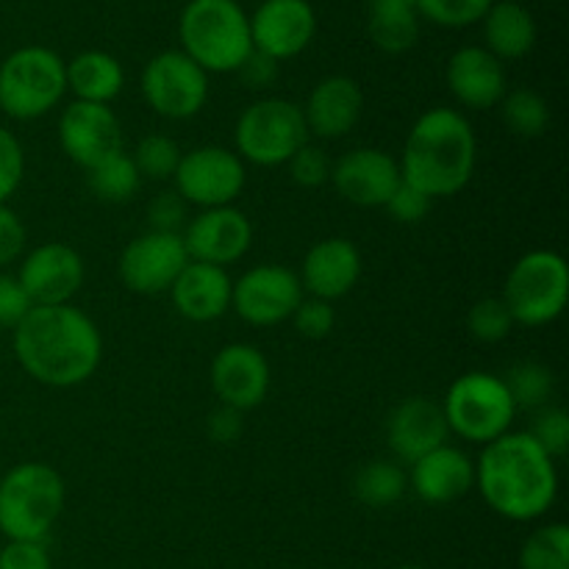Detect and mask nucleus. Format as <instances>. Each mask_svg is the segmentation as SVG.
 I'll list each match as a JSON object with an SVG mask.
<instances>
[{"label": "nucleus", "mask_w": 569, "mask_h": 569, "mask_svg": "<svg viewBox=\"0 0 569 569\" xmlns=\"http://www.w3.org/2000/svg\"><path fill=\"white\" fill-rule=\"evenodd\" d=\"M11 333L20 367L44 387H78L103 359L98 326L72 303L33 306Z\"/></svg>", "instance_id": "nucleus-1"}, {"label": "nucleus", "mask_w": 569, "mask_h": 569, "mask_svg": "<svg viewBox=\"0 0 569 569\" xmlns=\"http://www.w3.org/2000/svg\"><path fill=\"white\" fill-rule=\"evenodd\" d=\"M476 487L495 515L531 522L548 515L559 498L556 461L528 431H509L483 445L476 461Z\"/></svg>", "instance_id": "nucleus-2"}, {"label": "nucleus", "mask_w": 569, "mask_h": 569, "mask_svg": "<svg viewBox=\"0 0 569 569\" xmlns=\"http://www.w3.org/2000/svg\"><path fill=\"white\" fill-rule=\"evenodd\" d=\"M476 161L478 139L470 120L439 106L411 126L398 164L403 183L437 200L459 194L470 183Z\"/></svg>", "instance_id": "nucleus-3"}, {"label": "nucleus", "mask_w": 569, "mask_h": 569, "mask_svg": "<svg viewBox=\"0 0 569 569\" xmlns=\"http://www.w3.org/2000/svg\"><path fill=\"white\" fill-rule=\"evenodd\" d=\"M181 53L206 72H237L253 53L250 17L237 0H189L178 17Z\"/></svg>", "instance_id": "nucleus-4"}, {"label": "nucleus", "mask_w": 569, "mask_h": 569, "mask_svg": "<svg viewBox=\"0 0 569 569\" xmlns=\"http://www.w3.org/2000/svg\"><path fill=\"white\" fill-rule=\"evenodd\" d=\"M64 509V478L42 461H22L0 478V533L9 542H44Z\"/></svg>", "instance_id": "nucleus-5"}, {"label": "nucleus", "mask_w": 569, "mask_h": 569, "mask_svg": "<svg viewBox=\"0 0 569 569\" xmlns=\"http://www.w3.org/2000/svg\"><path fill=\"white\" fill-rule=\"evenodd\" d=\"M67 61L42 44H26L0 64V111L11 120H39L67 92Z\"/></svg>", "instance_id": "nucleus-6"}, {"label": "nucleus", "mask_w": 569, "mask_h": 569, "mask_svg": "<svg viewBox=\"0 0 569 569\" xmlns=\"http://www.w3.org/2000/svg\"><path fill=\"white\" fill-rule=\"evenodd\" d=\"M569 298V267L556 250H531L506 276L500 300L515 326L542 328L559 320Z\"/></svg>", "instance_id": "nucleus-7"}, {"label": "nucleus", "mask_w": 569, "mask_h": 569, "mask_svg": "<svg viewBox=\"0 0 569 569\" xmlns=\"http://www.w3.org/2000/svg\"><path fill=\"white\" fill-rule=\"evenodd\" d=\"M448 431L465 442L489 445L511 431L517 406L503 378L495 372H465L450 383L442 403Z\"/></svg>", "instance_id": "nucleus-8"}, {"label": "nucleus", "mask_w": 569, "mask_h": 569, "mask_svg": "<svg viewBox=\"0 0 569 569\" xmlns=\"http://www.w3.org/2000/svg\"><path fill=\"white\" fill-rule=\"evenodd\" d=\"M242 161L259 167L287 164L303 144H309L303 109L287 98H261L239 114L233 131Z\"/></svg>", "instance_id": "nucleus-9"}, {"label": "nucleus", "mask_w": 569, "mask_h": 569, "mask_svg": "<svg viewBox=\"0 0 569 569\" xmlns=\"http://www.w3.org/2000/svg\"><path fill=\"white\" fill-rule=\"evenodd\" d=\"M142 94L159 117L189 120L209 100V72L181 50H161L144 64Z\"/></svg>", "instance_id": "nucleus-10"}, {"label": "nucleus", "mask_w": 569, "mask_h": 569, "mask_svg": "<svg viewBox=\"0 0 569 569\" xmlns=\"http://www.w3.org/2000/svg\"><path fill=\"white\" fill-rule=\"evenodd\" d=\"M172 181L187 206L220 209V206H233V200L242 194L248 172H244V161L233 150L203 144V148L181 153Z\"/></svg>", "instance_id": "nucleus-11"}, {"label": "nucleus", "mask_w": 569, "mask_h": 569, "mask_svg": "<svg viewBox=\"0 0 569 569\" xmlns=\"http://www.w3.org/2000/svg\"><path fill=\"white\" fill-rule=\"evenodd\" d=\"M303 300L298 272L281 264H259L237 278L231 309L248 326L270 328L289 320Z\"/></svg>", "instance_id": "nucleus-12"}, {"label": "nucleus", "mask_w": 569, "mask_h": 569, "mask_svg": "<svg viewBox=\"0 0 569 569\" xmlns=\"http://www.w3.org/2000/svg\"><path fill=\"white\" fill-rule=\"evenodd\" d=\"M189 264L181 233L144 231L120 253V281L137 295L170 292L176 278Z\"/></svg>", "instance_id": "nucleus-13"}, {"label": "nucleus", "mask_w": 569, "mask_h": 569, "mask_svg": "<svg viewBox=\"0 0 569 569\" xmlns=\"http://www.w3.org/2000/svg\"><path fill=\"white\" fill-rule=\"evenodd\" d=\"M59 144L67 159L87 172L94 170L106 159L122 153L120 117L109 106L76 100L59 117Z\"/></svg>", "instance_id": "nucleus-14"}, {"label": "nucleus", "mask_w": 569, "mask_h": 569, "mask_svg": "<svg viewBox=\"0 0 569 569\" xmlns=\"http://www.w3.org/2000/svg\"><path fill=\"white\" fill-rule=\"evenodd\" d=\"M189 261L222 267L237 264L253 244V226L237 206L203 209L181 231Z\"/></svg>", "instance_id": "nucleus-15"}, {"label": "nucleus", "mask_w": 569, "mask_h": 569, "mask_svg": "<svg viewBox=\"0 0 569 569\" xmlns=\"http://www.w3.org/2000/svg\"><path fill=\"white\" fill-rule=\"evenodd\" d=\"M83 259L64 242L37 244L22 259L17 281L26 289L33 306H64L83 287Z\"/></svg>", "instance_id": "nucleus-16"}, {"label": "nucleus", "mask_w": 569, "mask_h": 569, "mask_svg": "<svg viewBox=\"0 0 569 569\" xmlns=\"http://www.w3.org/2000/svg\"><path fill=\"white\" fill-rule=\"evenodd\" d=\"M248 17L253 50L278 64L303 53L317 33V14L309 0H264Z\"/></svg>", "instance_id": "nucleus-17"}, {"label": "nucleus", "mask_w": 569, "mask_h": 569, "mask_svg": "<svg viewBox=\"0 0 569 569\" xmlns=\"http://www.w3.org/2000/svg\"><path fill=\"white\" fill-rule=\"evenodd\" d=\"M400 181L398 159L381 148H356L331 167L333 189L361 209H383Z\"/></svg>", "instance_id": "nucleus-18"}, {"label": "nucleus", "mask_w": 569, "mask_h": 569, "mask_svg": "<svg viewBox=\"0 0 569 569\" xmlns=\"http://www.w3.org/2000/svg\"><path fill=\"white\" fill-rule=\"evenodd\" d=\"M211 389L220 406L250 411L270 392V365L256 345H226L211 359Z\"/></svg>", "instance_id": "nucleus-19"}, {"label": "nucleus", "mask_w": 569, "mask_h": 569, "mask_svg": "<svg viewBox=\"0 0 569 569\" xmlns=\"http://www.w3.org/2000/svg\"><path fill=\"white\" fill-rule=\"evenodd\" d=\"M448 437L442 403H433L431 398H406L387 420L389 450L406 465H415L426 453L448 445Z\"/></svg>", "instance_id": "nucleus-20"}, {"label": "nucleus", "mask_w": 569, "mask_h": 569, "mask_svg": "<svg viewBox=\"0 0 569 569\" xmlns=\"http://www.w3.org/2000/svg\"><path fill=\"white\" fill-rule=\"evenodd\" d=\"M298 278L303 292H309L317 300H326V303H333V300L345 298L359 283V248L345 237L322 239V242H317L306 253Z\"/></svg>", "instance_id": "nucleus-21"}, {"label": "nucleus", "mask_w": 569, "mask_h": 569, "mask_svg": "<svg viewBox=\"0 0 569 569\" xmlns=\"http://www.w3.org/2000/svg\"><path fill=\"white\" fill-rule=\"evenodd\" d=\"M448 89L461 106L467 109H492L500 106L506 89V67L495 59L481 44H467L459 48L448 61Z\"/></svg>", "instance_id": "nucleus-22"}, {"label": "nucleus", "mask_w": 569, "mask_h": 569, "mask_svg": "<svg viewBox=\"0 0 569 569\" xmlns=\"http://www.w3.org/2000/svg\"><path fill=\"white\" fill-rule=\"evenodd\" d=\"M303 109L309 137L339 139L348 137L365 111V92L348 76H328L311 89Z\"/></svg>", "instance_id": "nucleus-23"}, {"label": "nucleus", "mask_w": 569, "mask_h": 569, "mask_svg": "<svg viewBox=\"0 0 569 569\" xmlns=\"http://www.w3.org/2000/svg\"><path fill=\"white\" fill-rule=\"evenodd\" d=\"M409 487L422 503L448 506L476 487V461L465 450L442 445L411 465Z\"/></svg>", "instance_id": "nucleus-24"}, {"label": "nucleus", "mask_w": 569, "mask_h": 569, "mask_svg": "<svg viewBox=\"0 0 569 569\" xmlns=\"http://www.w3.org/2000/svg\"><path fill=\"white\" fill-rule=\"evenodd\" d=\"M231 276L222 267L200 264V261H189L170 287L172 306L189 322L220 320L226 311H231Z\"/></svg>", "instance_id": "nucleus-25"}, {"label": "nucleus", "mask_w": 569, "mask_h": 569, "mask_svg": "<svg viewBox=\"0 0 569 569\" xmlns=\"http://www.w3.org/2000/svg\"><path fill=\"white\" fill-rule=\"evenodd\" d=\"M483 48L500 61L522 59L537 44V20L517 0H495L483 14Z\"/></svg>", "instance_id": "nucleus-26"}, {"label": "nucleus", "mask_w": 569, "mask_h": 569, "mask_svg": "<svg viewBox=\"0 0 569 569\" xmlns=\"http://www.w3.org/2000/svg\"><path fill=\"white\" fill-rule=\"evenodd\" d=\"M67 92L76 94L83 103L109 106L126 87L122 64L103 50H83L64 64Z\"/></svg>", "instance_id": "nucleus-27"}, {"label": "nucleus", "mask_w": 569, "mask_h": 569, "mask_svg": "<svg viewBox=\"0 0 569 569\" xmlns=\"http://www.w3.org/2000/svg\"><path fill=\"white\" fill-rule=\"evenodd\" d=\"M372 44L383 53L400 56L411 50L420 37V14L415 6H370L367 22Z\"/></svg>", "instance_id": "nucleus-28"}, {"label": "nucleus", "mask_w": 569, "mask_h": 569, "mask_svg": "<svg viewBox=\"0 0 569 569\" xmlns=\"http://www.w3.org/2000/svg\"><path fill=\"white\" fill-rule=\"evenodd\" d=\"M406 489H409V476L403 472V467L389 459L365 465L356 472L353 481L356 498H359V503L370 506V509H389V506L400 503Z\"/></svg>", "instance_id": "nucleus-29"}, {"label": "nucleus", "mask_w": 569, "mask_h": 569, "mask_svg": "<svg viewBox=\"0 0 569 569\" xmlns=\"http://www.w3.org/2000/svg\"><path fill=\"white\" fill-rule=\"evenodd\" d=\"M139 187H142V176L131 156H126V150L89 170V189L94 198L106 200V203H128L137 198Z\"/></svg>", "instance_id": "nucleus-30"}, {"label": "nucleus", "mask_w": 569, "mask_h": 569, "mask_svg": "<svg viewBox=\"0 0 569 569\" xmlns=\"http://www.w3.org/2000/svg\"><path fill=\"white\" fill-rule=\"evenodd\" d=\"M500 106H503V109H500L503 111V122L509 126L511 133H517V137L533 139L542 137V133L548 131L550 106L537 89H511V92L503 94Z\"/></svg>", "instance_id": "nucleus-31"}, {"label": "nucleus", "mask_w": 569, "mask_h": 569, "mask_svg": "<svg viewBox=\"0 0 569 569\" xmlns=\"http://www.w3.org/2000/svg\"><path fill=\"white\" fill-rule=\"evenodd\" d=\"M506 389L517 409H545L556 392V376L539 361H520L503 376Z\"/></svg>", "instance_id": "nucleus-32"}, {"label": "nucleus", "mask_w": 569, "mask_h": 569, "mask_svg": "<svg viewBox=\"0 0 569 569\" xmlns=\"http://www.w3.org/2000/svg\"><path fill=\"white\" fill-rule=\"evenodd\" d=\"M520 569H569V528L565 522H548L522 542Z\"/></svg>", "instance_id": "nucleus-33"}, {"label": "nucleus", "mask_w": 569, "mask_h": 569, "mask_svg": "<svg viewBox=\"0 0 569 569\" xmlns=\"http://www.w3.org/2000/svg\"><path fill=\"white\" fill-rule=\"evenodd\" d=\"M131 159L142 178L167 181V178L176 176L178 161H181V148H178L176 139L164 137V133H150V137L139 139Z\"/></svg>", "instance_id": "nucleus-34"}, {"label": "nucleus", "mask_w": 569, "mask_h": 569, "mask_svg": "<svg viewBox=\"0 0 569 569\" xmlns=\"http://www.w3.org/2000/svg\"><path fill=\"white\" fill-rule=\"evenodd\" d=\"M495 0H417V14L439 28H467L483 20Z\"/></svg>", "instance_id": "nucleus-35"}, {"label": "nucleus", "mask_w": 569, "mask_h": 569, "mask_svg": "<svg viewBox=\"0 0 569 569\" xmlns=\"http://www.w3.org/2000/svg\"><path fill=\"white\" fill-rule=\"evenodd\" d=\"M467 328H470L472 339L492 345V342H503V339L509 337L511 328H515V320H511L503 300L483 298L478 300V303L470 309V315H467Z\"/></svg>", "instance_id": "nucleus-36"}, {"label": "nucleus", "mask_w": 569, "mask_h": 569, "mask_svg": "<svg viewBox=\"0 0 569 569\" xmlns=\"http://www.w3.org/2000/svg\"><path fill=\"white\" fill-rule=\"evenodd\" d=\"M528 433L550 459H565L569 450V415L561 406H545L537 411V420Z\"/></svg>", "instance_id": "nucleus-37"}, {"label": "nucleus", "mask_w": 569, "mask_h": 569, "mask_svg": "<svg viewBox=\"0 0 569 569\" xmlns=\"http://www.w3.org/2000/svg\"><path fill=\"white\" fill-rule=\"evenodd\" d=\"M26 176V153L9 128L0 126V206L9 203Z\"/></svg>", "instance_id": "nucleus-38"}, {"label": "nucleus", "mask_w": 569, "mask_h": 569, "mask_svg": "<svg viewBox=\"0 0 569 569\" xmlns=\"http://www.w3.org/2000/svg\"><path fill=\"white\" fill-rule=\"evenodd\" d=\"M287 164L292 181L303 189H317L331 181V161H328L326 150L317 144H303Z\"/></svg>", "instance_id": "nucleus-39"}, {"label": "nucleus", "mask_w": 569, "mask_h": 569, "mask_svg": "<svg viewBox=\"0 0 569 569\" xmlns=\"http://www.w3.org/2000/svg\"><path fill=\"white\" fill-rule=\"evenodd\" d=\"M295 322V331L306 339H326L337 326V311L331 303L317 298H303L295 315L289 317Z\"/></svg>", "instance_id": "nucleus-40"}, {"label": "nucleus", "mask_w": 569, "mask_h": 569, "mask_svg": "<svg viewBox=\"0 0 569 569\" xmlns=\"http://www.w3.org/2000/svg\"><path fill=\"white\" fill-rule=\"evenodd\" d=\"M150 231L161 233H181L187 228V200L172 189V192H159L148 203Z\"/></svg>", "instance_id": "nucleus-41"}, {"label": "nucleus", "mask_w": 569, "mask_h": 569, "mask_svg": "<svg viewBox=\"0 0 569 569\" xmlns=\"http://www.w3.org/2000/svg\"><path fill=\"white\" fill-rule=\"evenodd\" d=\"M431 203L433 200L428 198V194H422L420 189L409 187V183L400 181V187L395 189L392 198L387 200V214L392 217L395 222H400V226H417V222H422L428 217V211H431Z\"/></svg>", "instance_id": "nucleus-42"}, {"label": "nucleus", "mask_w": 569, "mask_h": 569, "mask_svg": "<svg viewBox=\"0 0 569 569\" xmlns=\"http://www.w3.org/2000/svg\"><path fill=\"white\" fill-rule=\"evenodd\" d=\"M33 309L31 298L26 295V289L20 287L17 276L9 272H0V328L6 331H14L22 322V317Z\"/></svg>", "instance_id": "nucleus-43"}, {"label": "nucleus", "mask_w": 569, "mask_h": 569, "mask_svg": "<svg viewBox=\"0 0 569 569\" xmlns=\"http://www.w3.org/2000/svg\"><path fill=\"white\" fill-rule=\"evenodd\" d=\"M28 242V231L22 226L20 214L14 209H9V203L0 206V270L9 264H14L22 256Z\"/></svg>", "instance_id": "nucleus-44"}, {"label": "nucleus", "mask_w": 569, "mask_h": 569, "mask_svg": "<svg viewBox=\"0 0 569 569\" xmlns=\"http://www.w3.org/2000/svg\"><path fill=\"white\" fill-rule=\"evenodd\" d=\"M0 569H53L44 542H6L0 550Z\"/></svg>", "instance_id": "nucleus-45"}, {"label": "nucleus", "mask_w": 569, "mask_h": 569, "mask_svg": "<svg viewBox=\"0 0 569 569\" xmlns=\"http://www.w3.org/2000/svg\"><path fill=\"white\" fill-rule=\"evenodd\" d=\"M237 72L242 76V81L248 83L250 89H267L278 78V61L270 59V56L259 53V50H253V53L242 61V67H239Z\"/></svg>", "instance_id": "nucleus-46"}, {"label": "nucleus", "mask_w": 569, "mask_h": 569, "mask_svg": "<svg viewBox=\"0 0 569 569\" xmlns=\"http://www.w3.org/2000/svg\"><path fill=\"white\" fill-rule=\"evenodd\" d=\"M206 433H209L211 442L228 445L242 433V411L228 409V406H220L217 411H211L209 420H206Z\"/></svg>", "instance_id": "nucleus-47"}, {"label": "nucleus", "mask_w": 569, "mask_h": 569, "mask_svg": "<svg viewBox=\"0 0 569 569\" xmlns=\"http://www.w3.org/2000/svg\"><path fill=\"white\" fill-rule=\"evenodd\" d=\"M417 0H370V6H415Z\"/></svg>", "instance_id": "nucleus-48"}, {"label": "nucleus", "mask_w": 569, "mask_h": 569, "mask_svg": "<svg viewBox=\"0 0 569 569\" xmlns=\"http://www.w3.org/2000/svg\"><path fill=\"white\" fill-rule=\"evenodd\" d=\"M398 569H422V567H415V565H409V567H398Z\"/></svg>", "instance_id": "nucleus-49"}]
</instances>
